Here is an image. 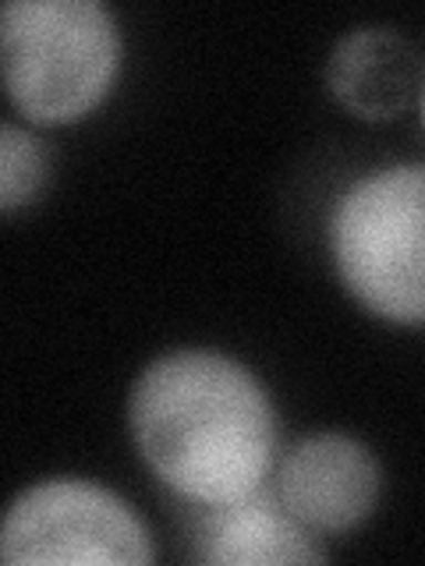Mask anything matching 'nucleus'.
Wrapping results in <instances>:
<instances>
[{"label":"nucleus","mask_w":425,"mask_h":566,"mask_svg":"<svg viewBox=\"0 0 425 566\" xmlns=\"http://www.w3.org/2000/svg\"><path fill=\"white\" fill-rule=\"evenodd\" d=\"M422 120H425V88H422Z\"/></svg>","instance_id":"obj_9"},{"label":"nucleus","mask_w":425,"mask_h":566,"mask_svg":"<svg viewBox=\"0 0 425 566\" xmlns=\"http://www.w3.org/2000/svg\"><path fill=\"white\" fill-rule=\"evenodd\" d=\"M138 457L182 503H227L259 489L277 460V411L252 368L220 350H167L128 397Z\"/></svg>","instance_id":"obj_1"},{"label":"nucleus","mask_w":425,"mask_h":566,"mask_svg":"<svg viewBox=\"0 0 425 566\" xmlns=\"http://www.w3.org/2000/svg\"><path fill=\"white\" fill-rule=\"evenodd\" d=\"M50 177L46 146L18 124L0 128V209L18 212L43 191Z\"/></svg>","instance_id":"obj_8"},{"label":"nucleus","mask_w":425,"mask_h":566,"mask_svg":"<svg viewBox=\"0 0 425 566\" xmlns=\"http://www.w3.org/2000/svg\"><path fill=\"white\" fill-rule=\"evenodd\" d=\"M326 241L359 305L386 323L425 326V164H394L348 185Z\"/></svg>","instance_id":"obj_2"},{"label":"nucleus","mask_w":425,"mask_h":566,"mask_svg":"<svg viewBox=\"0 0 425 566\" xmlns=\"http://www.w3.org/2000/svg\"><path fill=\"white\" fill-rule=\"evenodd\" d=\"M0 40L8 96L40 124L89 114L121 67V29L96 0H11Z\"/></svg>","instance_id":"obj_3"},{"label":"nucleus","mask_w":425,"mask_h":566,"mask_svg":"<svg viewBox=\"0 0 425 566\" xmlns=\"http://www.w3.org/2000/svg\"><path fill=\"white\" fill-rule=\"evenodd\" d=\"M185 553L195 563L217 566H270V563H323L319 535L283 506L273 485H259L227 503H185Z\"/></svg>","instance_id":"obj_6"},{"label":"nucleus","mask_w":425,"mask_h":566,"mask_svg":"<svg viewBox=\"0 0 425 566\" xmlns=\"http://www.w3.org/2000/svg\"><path fill=\"white\" fill-rule=\"evenodd\" d=\"M380 464L365 442L315 432L283 453L273 489L315 535H344L365 524L380 503Z\"/></svg>","instance_id":"obj_5"},{"label":"nucleus","mask_w":425,"mask_h":566,"mask_svg":"<svg viewBox=\"0 0 425 566\" xmlns=\"http://www.w3.org/2000/svg\"><path fill=\"white\" fill-rule=\"evenodd\" d=\"M0 559L18 563H153L149 527L117 492L89 478H46L8 506Z\"/></svg>","instance_id":"obj_4"},{"label":"nucleus","mask_w":425,"mask_h":566,"mask_svg":"<svg viewBox=\"0 0 425 566\" xmlns=\"http://www.w3.org/2000/svg\"><path fill=\"white\" fill-rule=\"evenodd\" d=\"M333 99L365 120L397 117L425 88V61L404 32L362 25L336 40L326 61Z\"/></svg>","instance_id":"obj_7"}]
</instances>
